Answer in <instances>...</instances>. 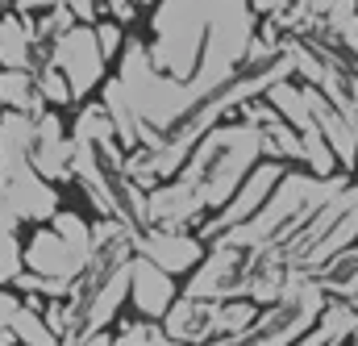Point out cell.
Here are the masks:
<instances>
[{
  "label": "cell",
  "mask_w": 358,
  "mask_h": 346,
  "mask_svg": "<svg viewBox=\"0 0 358 346\" xmlns=\"http://www.w3.org/2000/svg\"><path fill=\"white\" fill-rule=\"evenodd\" d=\"M255 163H263V134L238 117L213 125L187 155V163L179 167V179H187L200 200L204 213H217L229 205V196L238 192V184L255 172Z\"/></svg>",
  "instance_id": "obj_1"
},
{
  "label": "cell",
  "mask_w": 358,
  "mask_h": 346,
  "mask_svg": "<svg viewBox=\"0 0 358 346\" xmlns=\"http://www.w3.org/2000/svg\"><path fill=\"white\" fill-rule=\"evenodd\" d=\"M255 29H259V17H255L250 0H208V25H204L200 63H196V71L187 80V92L196 96V104L217 96L242 71L246 50L255 42Z\"/></svg>",
  "instance_id": "obj_2"
},
{
  "label": "cell",
  "mask_w": 358,
  "mask_h": 346,
  "mask_svg": "<svg viewBox=\"0 0 358 346\" xmlns=\"http://www.w3.org/2000/svg\"><path fill=\"white\" fill-rule=\"evenodd\" d=\"M204 25H208V0H155L142 38L150 67L176 84H187L200 63Z\"/></svg>",
  "instance_id": "obj_3"
},
{
  "label": "cell",
  "mask_w": 358,
  "mask_h": 346,
  "mask_svg": "<svg viewBox=\"0 0 358 346\" xmlns=\"http://www.w3.org/2000/svg\"><path fill=\"white\" fill-rule=\"evenodd\" d=\"M0 209L21 226H46L59 209H63V196L55 184H46L42 175L29 167V155L25 151H0Z\"/></svg>",
  "instance_id": "obj_4"
},
{
  "label": "cell",
  "mask_w": 358,
  "mask_h": 346,
  "mask_svg": "<svg viewBox=\"0 0 358 346\" xmlns=\"http://www.w3.org/2000/svg\"><path fill=\"white\" fill-rule=\"evenodd\" d=\"M46 67H55L67 88H71V100H76V109L92 100V92H100V84L108 80V63H104V55H100V46H96V34H92V25H71L67 34H59L50 46H46V59H42Z\"/></svg>",
  "instance_id": "obj_5"
},
{
  "label": "cell",
  "mask_w": 358,
  "mask_h": 346,
  "mask_svg": "<svg viewBox=\"0 0 358 346\" xmlns=\"http://www.w3.org/2000/svg\"><path fill=\"white\" fill-rule=\"evenodd\" d=\"M71 163H76V142L59 109H46L34 117V142H29V167L46 184H71Z\"/></svg>",
  "instance_id": "obj_6"
},
{
  "label": "cell",
  "mask_w": 358,
  "mask_h": 346,
  "mask_svg": "<svg viewBox=\"0 0 358 346\" xmlns=\"http://www.w3.org/2000/svg\"><path fill=\"white\" fill-rule=\"evenodd\" d=\"M283 172H287V167H283V163H275V159L255 163V172L238 184V192L229 196V205H225V209H217L208 226H200V238H225L229 230H238L242 221H250V217L263 209V200L271 196V188L283 179Z\"/></svg>",
  "instance_id": "obj_7"
},
{
  "label": "cell",
  "mask_w": 358,
  "mask_h": 346,
  "mask_svg": "<svg viewBox=\"0 0 358 346\" xmlns=\"http://www.w3.org/2000/svg\"><path fill=\"white\" fill-rule=\"evenodd\" d=\"M134 247L142 251V259L155 263V267H159V271H167V275L192 271L196 259H204L200 238H192V234H183V230H150V234L134 238Z\"/></svg>",
  "instance_id": "obj_8"
},
{
  "label": "cell",
  "mask_w": 358,
  "mask_h": 346,
  "mask_svg": "<svg viewBox=\"0 0 358 346\" xmlns=\"http://www.w3.org/2000/svg\"><path fill=\"white\" fill-rule=\"evenodd\" d=\"M46 50H38L29 21L13 8L0 13V71H38Z\"/></svg>",
  "instance_id": "obj_9"
},
{
  "label": "cell",
  "mask_w": 358,
  "mask_h": 346,
  "mask_svg": "<svg viewBox=\"0 0 358 346\" xmlns=\"http://www.w3.org/2000/svg\"><path fill=\"white\" fill-rule=\"evenodd\" d=\"M129 296L138 305V313L146 317H163L176 305V279L167 271H159L146 259H129Z\"/></svg>",
  "instance_id": "obj_10"
},
{
  "label": "cell",
  "mask_w": 358,
  "mask_h": 346,
  "mask_svg": "<svg viewBox=\"0 0 358 346\" xmlns=\"http://www.w3.org/2000/svg\"><path fill=\"white\" fill-rule=\"evenodd\" d=\"M0 113H25V117L46 113L38 84H34V71H0Z\"/></svg>",
  "instance_id": "obj_11"
},
{
  "label": "cell",
  "mask_w": 358,
  "mask_h": 346,
  "mask_svg": "<svg viewBox=\"0 0 358 346\" xmlns=\"http://www.w3.org/2000/svg\"><path fill=\"white\" fill-rule=\"evenodd\" d=\"M21 275V238H17V221L0 209V284Z\"/></svg>",
  "instance_id": "obj_12"
},
{
  "label": "cell",
  "mask_w": 358,
  "mask_h": 346,
  "mask_svg": "<svg viewBox=\"0 0 358 346\" xmlns=\"http://www.w3.org/2000/svg\"><path fill=\"white\" fill-rule=\"evenodd\" d=\"M92 34H96V46H100V55H104V63L113 67V63H117V55H121V46H125V38H129V29H121L117 21H108V17H100V21L92 25Z\"/></svg>",
  "instance_id": "obj_13"
},
{
  "label": "cell",
  "mask_w": 358,
  "mask_h": 346,
  "mask_svg": "<svg viewBox=\"0 0 358 346\" xmlns=\"http://www.w3.org/2000/svg\"><path fill=\"white\" fill-rule=\"evenodd\" d=\"M325 279H329V288H338V292H358V247L355 251H342L338 263H329Z\"/></svg>",
  "instance_id": "obj_14"
},
{
  "label": "cell",
  "mask_w": 358,
  "mask_h": 346,
  "mask_svg": "<svg viewBox=\"0 0 358 346\" xmlns=\"http://www.w3.org/2000/svg\"><path fill=\"white\" fill-rule=\"evenodd\" d=\"M67 0H8V8L13 13H21V17H42V13H50V8H63Z\"/></svg>",
  "instance_id": "obj_15"
}]
</instances>
